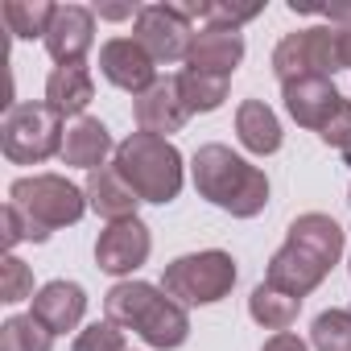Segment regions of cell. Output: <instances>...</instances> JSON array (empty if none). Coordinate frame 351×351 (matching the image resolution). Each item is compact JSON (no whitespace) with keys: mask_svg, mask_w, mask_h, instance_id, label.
I'll return each instance as SVG.
<instances>
[{"mask_svg":"<svg viewBox=\"0 0 351 351\" xmlns=\"http://www.w3.org/2000/svg\"><path fill=\"white\" fill-rule=\"evenodd\" d=\"M153 252V236L141 219H120V223H108L95 240V265L112 277H128L136 273Z\"/></svg>","mask_w":351,"mask_h":351,"instance_id":"cell-9","label":"cell"},{"mask_svg":"<svg viewBox=\"0 0 351 351\" xmlns=\"http://www.w3.org/2000/svg\"><path fill=\"white\" fill-rule=\"evenodd\" d=\"M281 99H285V112L302 128H314V132H322L326 120L335 116V108L343 104V95L335 91L330 79H298V83H285L281 87Z\"/></svg>","mask_w":351,"mask_h":351,"instance_id":"cell-16","label":"cell"},{"mask_svg":"<svg viewBox=\"0 0 351 351\" xmlns=\"http://www.w3.org/2000/svg\"><path fill=\"white\" fill-rule=\"evenodd\" d=\"M289 244H302L306 252H314L318 261H326L330 269L339 265V256H343V228L330 219V215H322V211H310V215H298L293 223H289V236H285Z\"/></svg>","mask_w":351,"mask_h":351,"instance_id":"cell-21","label":"cell"},{"mask_svg":"<svg viewBox=\"0 0 351 351\" xmlns=\"http://www.w3.org/2000/svg\"><path fill=\"white\" fill-rule=\"evenodd\" d=\"M314 351H351V310H322L310 326Z\"/></svg>","mask_w":351,"mask_h":351,"instance_id":"cell-26","label":"cell"},{"mask_svg":"<svg viewBox=\"0 0 351 351\" xmlns=\"http://www.w3.org/2000/svg\"><path fill=\"white\" fill-rule=\"evenodd\" d=\"M244 62V34L240 29H215L203 25L191 38L186 50V71H203V75H223L232 79V71Z\"/></svg>","mask_w":351,"mask_h":351,"instance_id":"cell-14","label":"cell"},{"mask_svg":"<svg viewBox=\"0 0 351 351\" xmlns=\"http://www.w3.org/2000/svg\"><path fill=\"white\" fill-rule=\"evenodd\" d=\"M116 153L112 145V132L95 120V116H79L75 124H66V136H62V165H79V169H99L104 157Z\"/></svg>","mask_w":351,"mask_h":351,"instance_id":"cell-18","label":"cell"},{"mask_svg":"<svg viewBox=\"0 0 351 351\" xmlns=\"http://www.w3.org/2000/svg\"><path fill=\"white\" fill-rule=\"evenodd\" d=\"M95 99V79L87 71V62H75V66H54L50 79H46V104L66 120V116H83L87 104Z\"/></svg>","mask_w":351,"mask_h":351,"instance_id":"cell-19","label":"cell"},{"mask_svg":"<svg viewBox=\"0 0 351 351\" xmlns=\"http://www.w3.org/2000/svg\"><path fill=\"white\" fill-rule=\"evenodd\" d=\"M46 54L58 62V66H75L87 58L91 42H95V13L83 9V5H58L54 9V21L46 29Z\"/></svg>","mask_w":351,"mask_h":351,"instance_id":"cell-11","label":"cell"},{"mask_svg":"<svg viewBox=\"0 0 351 351\" xmlns=\"http://www.w3.org/2000/svg\"><path fill=\"white\" fill-rule=\"evenodd\" d=\"M83 195H87V207H91L99 219H108V223L136 219L141 199H136V191L120 178V173H116V165H99V169H91Z\"/></svg>","mask_w":351,"mask_h":351,"instance_id":"cell-17","label":"cell"},{"mask_svg":"<svg viewBox=\"0 0 351 351\" xmlns=\"http://www.w3.org/2000/svg\"><path fill=\"white\" fill-rule=\"evenodd\" d=\"M87 211V195L66 182L62 173H29L9 186L5 203V248L13 252L17 244L50 240V232L79 223Z\"/></svg>","mask_w":351,"mask_h":351,"instance_id":"cell-1","label":"cell"},{"mask_svg":"<svg viewBox=\"0 0 351 351\" xmlns=\"http://www.w3.org/2000/svg\"><path fill=\"white\" fill-rule=\"evenodd\" d=\"M191 173H195V191L211 207H219V211H228L236 219H252L269 203L265 169H256L252 161H244L228 145H215V141L203 145L195 153V161H191Z\"/></svg>","mask_w":351,"mask_h":351,"instance_id":"cell-3","label":"cell"},{"mask_svg":"<svg viewBox=\"0 0 351 351\" xmlns=\"http://www.w3.org/2000/svg\"><path fill=\"white\" fill-rule=\"evenodd\" d=\"M173 87H178V99L186 104L191 116H199V112H215V108H223V99H228V79H223V75L182 71L178 79H173Z\"/></svg>","mask_w":351,"mask_h":351,"instance_id":"cell-23","label":"cell"},{"mask_svg":"<svg viewBox=\"0 0 351 351\" xmlns=\"http://www.w3.org/2000/svg\"><path fill=\"white\" fill-rule=\"evenodd\" d=\"M104 314L120 330H136L157 351H173V347H182L191 339L186 306H178L161 285H149V281H120V285H112L108 298H104Z\"/></svg>","mask_w":351,"mask_h":351,"instance_id":"cell-2","label":"cell"},{"mask_svg":"<svg viewBox=\"0 0 351 351\" xmlns=\"http://www.w3.org/2000/svg\"><path fill=\"white\" fill-rule=\"evenodd\" d=\"M191 38H195L191 21L173 5H145L132 25V42H141V50L153 62H186Z\"/></svg>","mask_w":351,"mask_h":351,"instance_id":"cell-8","label":"cell"},{"mask_svg":"<svg viewBox=\"0 0 351 351\" xmlns=\"http://www.w3.org/2000/svg\"><path fill=\"white\" fill-rule=\"evenodd\" d=\"M298 310H302V298H293V293H281L277 285H269V281H261L256 289H252V298H248V314H252V322H261L265 330H289L293 322H298Z\"/></svg>","mask_w":351,"mask_h":351,"instance_id":"cell-22","label":"cell"},{"mask_svg":"<svg viewBox=\"0 0 351 351\" xmlns=\"http://www.w3.org/2000/svg\"><path fill=\"white\" fill-rule=\"evenodd\" d=\"M326 273H330V265L326 261H318L314 252H306L302 244H281L277 252H273V261H269V285H277L281 293H293V298H306V293H314L322 281H326Z\"/></svg>","mask_w":351,"mask_h":351,"instance_id":"cell-12","label":"cell"},{"mask_svg":"<svg viewBox=\"0 0 351 351\" xmlns=\"http://www.w3.org/2000/svg\"><path fill=\"white\" fill-rule=\"evenodd\" d=\"M116 173L136 191L141 203H173L182 195V153L165 136L132 132L116 145Z\"/></svg>","mask_w":351,"mask_h":351,"instance_id":"cell-4","label":"cell"},{"mask_svg":"<svg viewBox=\"0 0 351 351\" xmlns=\"http://www.w3.org/2000/svg\"><path fill=\"white\" fill-rule=\"evenodd\" d=\"M71 351H128V347H124V330H120L116 322H108V318H104V322L83 326Z\"/></svg>","mask_w":351,"mask_h":351,"instance_id":"cell-28","label":"cell"},{"mask_svg":"<svg viewBox=\"0 0 351 351\" xmlns=\"http://www.w3.org/2000/svg\"><path fill=\"white\" fill-rule=\"evenodd\" d=\"M54 9L58 5H50V0H5L0 17H5L13 38H46V29L54 21Z\"/></svg>","mask_w":351,"mask_h":351,"instance_id":"cell-24","label":"cell"},{"mask_svg":"<svg viewBox=\"0 0 351 351\" xmlns=\"http://www.w3.org/2000/svg\"><path fill=\"white\" fill-rule=\"evenodd\" d=\"M236 132H240V145L256 157H269V153L281 149V120L273 116V108L265 99H244L240 104Z\"/></svg>","mask_w":351,"mask_h":351,"instance_id":"cell-20","label":"cell"},{"mask_svg":"<svg viewBox=\"0 0 351 351\" xmlns=\"http://www.w3.org/2000/svg\"><path fill=\"white\" fill-rule=\"evenodd\" d=\"M50 335H66L83 322L87 314V289L79 281H46L34 293V310H29Z\"/></svg>","mask_w":351,"mask_h":351,"instance_id":"cell-15","label":"cell"},{"mask_svg":"<svg viewBox=\"0 0 351 351\" xmlns=\"http://www.w3.org/2000/svg\"><path fill=\"white\" fill-rule=\"evenodd\" d=\"M236 277H240L236 261L219 248H207V252H191V256L169 261L161 273V289L178 306H215L232 293Z\"/></svg>","mask_w":351,"mask_h":351,"instance_id":"cell-6","label":"cell"},{"mask_svg":"<svg viewBox=\"0 0 351 351\" xmlns=\"http://www.w3.org/2000/svg\"><path fill=\"white\" fill-rule=\"evenodd\" d=\"M99 71H104V79H108L112 87L132 91V99L145 95V91L157 83V62H153V58L141 50V42H132V38H112V42H104V46H99Z\"/></svg>","mask_w":351,"mask_h":351,"instance_id":"cell-10","label":"cell"},{"mask_svg":"<svg viewBox=\"0 0 351 351\" xmlns=\"http://www.w3.org/2000/svg\"><path fill=\"white\" fill-rule=\"evenodd\" d=\"M25 298H34V273H29V265L21 261V256H5V269H0V302H9V306H17V302H25Z\"/></svg>","mask_w":351,"mask_h":351,"instance_id":"cell-27","label":"cell"},{"mask_svg":"<svg viewBox=\"0 0 351 351\" xmlns=\"http://www.w3.org/2000/svg\"><path fill=\"white\" fill-rule=\"evenodd\" d=\"M0 351H54V335L34 314H13L0 326Z\"/></svg>","mask_w":351,"mask_h":351,"instance_id":"cell-25","label":"cell"},{"mask_svg":"<svg viewBox=\"0 0 351 351\" xmlns=\"http://www.w3.org/2000/svg\"><path fill=\"white\" fill-rule=\"evenodd\" d=\"M256 13H261V5H244V9H236V5H203V21L215 25V29H240Z\"/></svg>","mask_w":351,"mask_h":351,"instance_id":"cell-30","label":"cell"},{"mask_svg":"<svg viewBox=\"0 0 351 351\" xmlns=\"http://www.w3.org/2000/svg\"><path fill=\"white\" fill-rule=\"evenodd\" d=\"M343 66H351V29L343 25H314L285 34L273 50V75L281 79V87L298 79H330Z\"/></svg>","mask_w":351,"mask_h":351,"instance_id":"cell-5","label":"cell"},{"mask_svg":"<svg viewBox=\"0 0 351 351\" xmlns=\"http://www.w3.org/2000/svg\"><path fill=\"white\" fill-rule=\"evenodd\" d=\"M62 116L50 104H13L0 120V149L13 165H42L62 153Z\"/></svg>","mask_w":351,"mask_h":351,"instance_id":"cell-7","label":"cell"},{"mask_svg":"<svg viewBox=\"0 0 351 351\" xmlns=\"http://www.w3.org/2000/svg\"><path fill=\"white\" fill-rule=\"evenodd\" d=\"M330 149H339V153H347L351 157V99H343L339 108H335V116L326 120V128L318 132Z\"/></svg>","mask_w":351,"mask_h":351,"instance_id":"cell-29","label":"cell"},{"mask_svg":"<svg viewBox=\"0 0 351 351\" xmlns=\"http://www.w3.org/2000/svg\"><path fill=\"white\" fill-rule=\"evenodd\" d=\"M141 9L136 5H99V17H108V21H124V17H136Z\"/></svg>","mask_w":351,"mask_h":351,"instance_id":"cell-32","label":"cell"},{"mask_svg":"<svg viewBox=\"0 0 351 351\" xmlns=\"http://www.w3.org/2000/svg\"><path fill=\"white\" fill-rule=\"evenodd\" d=\"M132 120H136V132L169 136V132H182V124L191 120V112H186V104L178 99L173 79H157L145 95L132 99Z\"/></svg>","mask_w":351,"mask_h":351,"instance_id":"cell-13","label":"cell"},{"mask_svg":"<svg viewBox=\"0 0 351 351\" xmlns=\"http://www.w3.org/2000/svg\"><path fill=\"white\" fill-rule=\"evenodd\" d=\"M326 21H330V25L351 29V5H335V9H326Z\"/></svg>","mask_w":351,"mask_h":351,"instance_id":"cell-33","label":"cell"},{"mask_svg":"<svg viewBox=\"0 0 351 351\" xmlns=\"http://www.w3.org/2000/svg\"><path fill=\"white\" fill-rule=\"evenodd\" d=\"M261 351H310V347H306V343H302L298 335H289V330H281V335H273V339H269V343H265Z\"/></svg>","mask_w":351,"mask_h":351,"instance_id":"cell-31","label":"cell"}]
</instances>
